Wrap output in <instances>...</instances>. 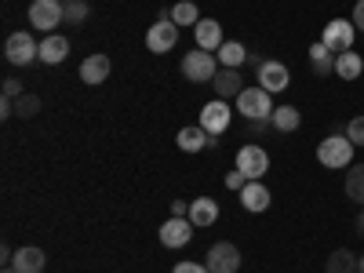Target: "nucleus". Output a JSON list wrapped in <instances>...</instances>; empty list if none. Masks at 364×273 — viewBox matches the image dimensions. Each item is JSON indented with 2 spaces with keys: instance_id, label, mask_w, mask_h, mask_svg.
Wrapping results in <instances>:
<instances>
[{
  "instance_id": "20",
  "label": "nucleus",
  "mask_w": 364,
  "mask_h": 273,
  "mask_svg": "<svg viewBox=\"0 0 364 273\" xmlns=\"http://www.w3.org/2000/svg\"><path fill=\"white\" fill-rule=\"evenodd\" d=\"M11 266H15V273H41L44 269V252L41 248H18Z\"/></svg>"
},
{
  "instance_id": "31",
  "label": "nucleus",
  "mask_w": 364,
  "mask_h": 273,
  "mask_svg": "<svg viewBox=\"0 0 364 273\" xmlns=\"http://www.w3.org/2000/svg\"><path fill=\"white\" fill-rule=\"evenodd\" d=\"M346 135L353 146H364V117H353L350 124H346Z\"/></svg>"
},
{
  "instance_id": "11",
  "label": "nucleus",
  "mask_w": 364,
  "mask_h": 273,
  "mask_svg": "<svg viewBox=\"0 0 364 273\" xmlns=\"http://www.w3.org/2000/svg\"><path fill=\"white\" fill-rule=\"evenodd\" d=\"M161 245L164 248H186L190 240H193V223L190 219H178V215H171L164 226H161Z\"/></svg>"
},
{
  "instance_id": "19",
  "label": "nucleus",
  "mask_w": 364,
  "mask_h": 273,
  "mask_svg": "<svg viewBox=\"0 0 364 273\" xmlns=\"http://www.w3.org/2000/svg\"><path fill=\"white\" fill-rule=\"evenodd\" d=\"M175 142H178L182 154H200V149H208V146H211V135L197 124V128H182V132L175 135Z\"/></svg>"
},
{
  "instance_id": "27",
  "label": "nucleus",
  "mask_w": 364,
  "mask_h": 273,
  "mask_svg": "<svg viewBox=\"0 0 364 273\" xmlns=\"http://www.w3.org/2000/svg\"><path fill=\"white\" fill-rule=\"evenodd\" d=\"M171 22L175 26H197L200 22V11H197L193 0H178V4L171 8Z\"/></svg>"
},
{
  "instance_id": "4",
  "label": "nucleus",
  "mask_w": 364,
  "mask_h": 273,
  "mask_svg": "<svg viewBox=\"0 0 364 273\" xmlns=\"http://www.w3.org/2000/svg\"><path fill=\"white\" fill-rule=\"evenodd\" d=\"M237 109L245 113L248 120H266V117H273V99H269V91L266 87H245L237 95Z\"/></svg>"
},
{
  "instance_id": "14",
  "label": "nucleus",
  "mask_w": 364,
  "mask_h": 273,
  "mask_svg": "<svg viewBox=\"0 0 364 273\" xmlns=\"http://www.w3.org/2000/svg\"><path fill=\"white\" fill-rule=\"evenodd\" d=\"M109 70H113L109 66V55H87L84 63H80V80L95 87V84L109 80Z\"/></svg>"
},
{
  "instance_id": "3",
  "label": "nucleus",
  "mask_w": 364,
  "mask_h": 273,
  "mask_svg": "<svg viewBox=\"0 0 364 273\" xmlns=\"http://www.w3.org/2000/svg\"><path fill=\"white\" fill-rule=\"evenodd\" d=\"M353 37H357V26H353L350 18H331V22H324L321 44H324L328 51L343 55V51H353Z\"/></svg>"
},
{
  "instance_id": "17",
  "label": "nucleus",
  "mask_w": 364,
  "mask_h": 273,
  "mask_svg": "<svg viewBox=\"0 0 364 273\" xmlns=\"http://www.w3.org/2000/svg\"><path fill=\"white\" fill-rule=\"evenodd\" d=\"M197 230H204V226H215V219H219V204L211 200V197H197L193 204H190V215H186Z\"/></svg>"
},
{
  "instance_id": "6",
  "label": "nucleus",
  "mask_w": 364,
  "mask_h": 273,
  "mask_svg": "<svg viewBox=\"0 0 364 273\" xmlns=\"http://www.w3.org/2000/svg\"><path fill=\"white\" fill-rule=\"evenodd\" d=\"M4 55H8L11 66H29V63H37V58H41V44L29 33H11L8 44H4Z\"/></svg>"
},
{
  "instance_id": "1",
  "label": "nucleus",
  "mask_w": 364,
  "mask_h": 273,
  "mask_svg": "<svg viewBox=\"0 0 364 273\" xmlns=\"http://www.w3.org/2000/svg\"><path fill=\"white\" fill-rule=\"evenodd\" d=\"M353 142H350V135H328V139H321V146H317V161H321V168H350L353 164Z\"/></svg>"
},
{
  "instance_id": "18",
  "label": "nucleus",
  "mask_w": 364,
  "mask_h": 273,
  "mask_svg": "<svg viewBox=\"0 0 364 273\" xmlns=\"http://www.w3.org/2000/svg\"><path fill=\"white\" fill-rule=\"evenodd\" d=\"M240 204H245V211H266L269 208V190L262 186V178H252L245 190H240Z\"/></svg>"
},
{
  "instance_id": "24",
  "label": "nucleus",
  "mask_w": 364,
  "mask_h": 273,
  "mask_svg": "<svg viewBox=\"0 0 364 273\" xmlns=\"http://www.w3.org/2000/svg\"><path fill=\"white\" fill-rule=\"evenodd\" d=\"M360 70H364V58H360L357 51H343V55H336V77H343V80H357Z\"/></svg>"
},
{
  "instance_id": "13",
  "label": "nucleus",
  "mask_w": 364,
  "mask_h": 273,
  "mask_svg": "<svg viewBox=\"0 0 364 273\" xmlns=\"http://www.w3.org/2000/svg\"><path fill=\"white\" fill-rule=\"evenodd\" d=\"M193 37H197V48H204V51H219L223 48V26L215 22V18H200L197 26H193Z\"/></svg>"
},
{
  "instance_id": "28",
  "label": "nucleus",
  "mask_w": 364,
  "mask_h": 273,
  "mask_svg": "<svg viewBox=\"0 0 364 273\" xmlns=\"http://www.w3.org/2000/svg\"><path fill=\"white\" fill-rule=\"evenodd\" d=\"M63 4H66V22H70V26H80V22L91 15L87 0H63Z\"/></svg>"
},
{
  "instance_id": "15",
  "label": "nucleus",
  "mask_w": 364,
  "mask_h": 273,
  "mask_svg": "<svg viewBox=\"0 0 364 273\" xmlns=\"http://www.w3.org/2000/svg\"><path fill=\"white\" fill-rule=\"evenodd\" d=\"M66 55H70V41L63 33H48L41 41V63L48 66H58V63H66Z\"/></svg>"
},
{
  "instance_id": "34",
  "label": "nucleus",
  "mask_w": 364,
  "mask_h": 273,
  "mask_svg": "<svg viewBox=\"0 0 364 273\" xmlns=\"http://www.w3.org/2000/svg\"><path fill=\"white\" fill-rule=\"evenodd\" d=\"M350 22L360 29V33H364V0H357V8H353V15H350Z\"/></svg>"
},
{
  "instance_id": "8",
  "label": "nucleus",
  "mask_w": 364,
  "mask_h": 273,
  "mask_svg": "<svg viewBox=\"0 0 364 273\" xmlns=\"http://www.w3.org/2000/svg\"><path fill=\"white\" fill-rule=\"evenodd\" d=\"M237 168L245 171L248 178H262V175L269 171V154H266L262 146L248 142V146H240V149H237Z\"/></svg>"
},
{
  "instance_id": "12",
  "label": "nucleus",
  "mask_w": 364,
  "mask_h": 273,
  "mask_svg": "<svg viewBox=\"0 0 364 273\" xmlns=\"http://www.w3.org/2000/svg\"><path fill=\"white\" fill-rule=\"evenodd\" d=\"M178 44V26L175 22H154L149 26V33H146V48L154 51V55H164Z\"/></svg>"
},
{
  "instance_id": "9",
  "label": "nucleus",
  "mask_w": 364,
  "mask_h": 273,
  "mask_svg": "<svg viewBox=\"0 0 364 273\" xmlns=\"http://www.w3.org/2000/svg\"><path fill=\"white\" fill-rule=\"evenodd\" d=\"M230 120H233V109H230L226 99H215V102H208V106L200 109V128H204L208 135H223V132L230 128Z\"/></svg>"
},
{
  "instance_id": "39",
  "label": "nucleus",
  "mask_w": 364,
  "mask_h": 273,
  "mask_svg": "<svg viewBox=\"0 0 364 273\" xmlns=\"http://www.w3.org/2000/svg\"><path fill=\"white\" fill-rule=\"evenodd\" d=\"M4 273H15V266H4Z\"/></svg>"
},
{
  "instance_id": "35",
  "label": "nucleus",
  "mask_w": 364,
  "mask_h": 273,
  "mask_svg": "<svg viewBox=\"0 0 364 273\" xmlns=\"http://www.w3.org/2000/svg\"><path fill=\"white\" fill-rule=\"evenodd\" d=\"M266 128H273L269 117H266V120H248V135H259V132H266Z\"/></svg>"
},
{
  "instance_id": "29",
  "label": "nucleus",
  "mask_w": 364,
  "mask_h": 273,
  "mask_svg": "<svg viewBox=\"0 0 364 273\" xmlns=\"http://www.w3.org/2000/svg\"><path fill=\"white\" fill-rule=\"evenodd\" d=\"M15 113L26 117V120L37 117V113H41V99H37V95H18V99H15Z\"/></svg>"
},
{
  "instance_id": "25",
  "label": "nucleus",
  "mask_w": 364,
  "mask_h": 273,
  "mask_svg": "<svg viewBox=\"0 0 364 273\" xmlns=\"http://www.w3.org/2000/svg\"><path fill=\"white\" fill-rule=\"evenodd\" d=\"M324 273H357V255H353V252H346V248L331 252V255H328Z\"/></svg>"
},
{
  "instance_id": "38",
  "label": "nucleus",
  "mask_w": 364,
  "mask_h": 273,
  "mask_svg": "<svg viewBox=\"0 0 364 273\" xmlns=\"http://www.w3.org/2000/svg\"><path fill=\"white\" fill-rule=\"evenodd\" d=\"M357 273H364V255H360V259H357Z\"/></svg>"
},
{
  "instance_id": "10",
  "label": "nucleus",
  "mask_w": 364,
  "mask_h": 273,
  "mask_svg": "<svg viewBox=\"0 0 364 273\" xmlns=\"http://www.w3.org/2000/svg\"><path fill=\"white\" fill-rule=\"evenodd\" d=\"M259 87H266L269 91V95H273V91H284L288 84H291V73H288V66L284 63H273V58H262V63H259Z\"/></svg>"
},
{
  "instance_id": "37",
  "label": "nucleus",
  "mask_w": 364,
  "mask_h": 273,
  "mask_svg": "<svg viewBox=\"0 0 364 273\" xmlns=\"http://www.w3.org/2000/svg\"><path fill=\"white\" fill-rule=\"evenodd\" d=\"M357 233L364 237V211H360V215H357Z\"/></svg>"
},
{
  "instance_id": "2",
  "label": "nucleus",
  "mask_w": 364,
  "mask_h": 273,
  "mask_svg": "<svg viewBox=\"0 0 364 273\" xmlns=\"http://www.w3.org/2000/svg\"><path fill=\"white\" fill-rule=\"evenodd\" d=\"M215 73H219V58H215V51L193 48L186 58H182V77L193 80V84H208V80H215Z\"/></svg>"
},
{
  "instance_id": "5",
  "label": "nucleus",
  "mask_w": 364,
  "mask_h": 273,
  "mask_svg": "<svg viewBox=\"0 0 364 273\" xmlns=\"http://www.w3.org/2000/svg\"><path fill=\"white\" fill-rule=\"evenodd\" d=\"M58 22H66V4L63 0H33V4H29V26L33 29L51 33Z\"/></svg>"
},
{
  "instance_id": "30",
  "label": "nucleus",
  "mask_w": 364,
  "mask_h": 273,
  "mask_svg": "<svg viewBox=\"0 0 364 273\" xmlns=\"http://www.w3.org/2000/svg\"><path fill=\"white\" fill-rule=\"evenodd\" d=\"M248 182H252V178H248L245 171H240V168H233V171H226V190H237V193H240V190H245V186H248Z\"/></svg>"
},
{
  "instance_id": "33",
  "label": "nucleus",
  "mask_w": 364,
  "mask_h": 273,
  "mask_svg": "<svg viewBox=\"0 0 364 273\" xmlns=\"http://www.w3.org/2000/svg\"><path fill=\"white\" fill-rule=\"evenodd\" d=\"M18 95H26V91H22V84L8 77V80H4V99H18Z\"/></svg>"
},
{
  "instance_id": "23",
  "label": "nucleus",
  "mask_w": 364,
  "mask_h": 273,
  "mask_svg": "<svg viewBox=\"0 0 364 273\" xmlns=\"http://www.w3.org/2000/svg\"><path fill=\"white\" fill-rule=\"evenodd\" d=\"M310 66L317 77H328V73H336V51H328L321 41L310 48Z\"/></svg>"
},
{
  "instance_id": "32",
  "label": "nucleus",
  "mask_w": 364,
  "mask_h": 273,
  "mask_svg": "<svg viewBox=\"0 0 364 273\" xmlns=\"http://www.w3.org/2000/svg\"><path fill=\"white\" fill-rule=\"evenodd\" d=\"M171 273H211V269H208L204 262H190V259H186V262H175Z\"/></svg>"
},
{
  "instance_id": "7",
  "label": "nucleus",
  "mask_w": 364,
  "mask_h": 273,
  "mask_svg": "<svg viewBox=\"0 0 364 273\" xmlns=\"http://www.w3.org/2000/svg\"><path fill=\"white\" fill-rule=\"evenodd\" d=\"M204 266H208L211 273H237V269H240V252H237V245H230V240L211 245Z\"/></svg>"
},
{
  "instance_id": "36",
  "label": "nucleus",
  "mask_w": 364,
  "mask_h": 273,
  "mask_svg": "<svg viewBox=\"0 0 364 273\" xmlns=\"http://www.w3.org/2000/svg\"><path fill=\"white\" fill-rule=\"evenodd\" d=\"M171 215L186 219V215H190V204H186V200H175V204H171Z\"/></svg>"
},
{
  "instance_id": "26",
  "label": "nucleus",
  "mask_w": 364,
  "mask_h": 273,
  "mask_svg": "<svg viewBox=\"0 0 364 273\" xmlns=\"http://www.w3.org/2000/svg\"><path fill=\"white\" fill-rule=\"evenodd\" d=\"M346 197L353 204H364V164H350V171H346Z\"/></svg>"
},
{
  "instance_id": "21",
  "label": "nucleus",
  "mask_w": 364,
  "mask_h": 273,
  "mask_svg": "<svg viewBox=\"0 0 364 273\" xmlns=\"http://www.w3.org/2000/svg\"><path fill=\"white\" fill-rule=\"evenodd\" d=\"M215 58L226 66V70H237L240 63H248V48L240 41H223V48L215 51Z\"/></svg>"
},
{
  "instance_id": "16",
  "label": "nucleus",
  "mask_w": 364,
  "mask_h": 273,
  "mask_svg": "<svg viewBox=\"0 0 364 273\" xmlns=\"http://www.w3.org/2000/svg\"><path fill=\"white\" fill-rule=\"evenodd\" d=\"M211 87H215V95H219V99L230 102V99H237L240 91H245V80H240L237 70H226V66H223V70L215 73V80H211Z\"/></svg>"
},
{
  "instance_id": "22",
  "label": "nucleus",
  "mask_w": 364,
  "mask_h": 273,
  "mask_svg": "<svg viewBox=\"0 0 364 273\" xmlns=\"http://www.w3.org/2000/svg\"><path fill=\"white\" fill-rule=\"evenodd\" d=\"M269 124L277 128V132H299V124H302V113H299L295 106H273Z\"/></svg>"
}]
</instances>
